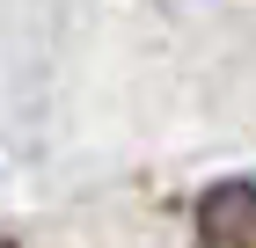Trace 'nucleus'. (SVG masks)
Returning a JSON list of instances; mask_svg holds the SVG:
<instances>
[{
    "label": "nucleus",
    "instance_id": "1",
    "mask_svg": "<svg viewBox=\"0 0 256 248\" xmlns=\"http://www.w3.org/2000/svg\"><path fill=\"white\" fill-rule=\"evenodd\" d=\"M198 248H256V183H212L190 212Z\"/></svg>",
    "mask_w": 256,
    "mask_h": 248
}]
</instances>
